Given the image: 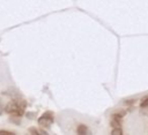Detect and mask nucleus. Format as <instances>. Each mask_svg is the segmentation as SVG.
<instances>
[{"mask_svg":"<svg viewBox=\"0 0 148 135\" xmlns=\"http://www.w3.org/2000/svg\"><path fill=\"white\" fill-rule=\"evenodd\" d=\"M140 106L143 108V107H148V97H146V98H143L142 99V102L140 103Z\"/></svg>","mask_w":148,"mask_h":135,"instance_id":"obj_6","label":"nucleus"},{"mask_svg":"<svg viewBox=\"0 0 148 135\" xmlns=\"http://www.w3.org/2000/svg\"><path fill=\"white\" fill-rule=\"evenodd\" d=\"M111 134H112V135H121V134H123V130H121L120 127L113 128V130H111Z\"/></svg>","mask_w":148,"mask_h":135,"instance_id":"obj_4","label":"nucleus"},{"mask_svg":"<svg viewBox=\"0 0 148 135\" xmlns=\"http://www.w3.org/2000/svg\"><path fill=\"white\" fill-rule=\"evenodd\" d=\"M134 103H135V100H134V99H131V100H128V99H127V100H125V104H126V105H133Z\"/></svg>","mask_w":148,"mask_h":135,"instance_id":"obj_10","label":"nucleus"},{"mask_svg":"<svg viewBox=\"0 0 148 135\" xmlns=\"http://www.w3.org/2000/svg\"><path fill=\"white\" fill-rule=\"evenodd\" d=\"M52 122H53V115H52L51 112L44 113V114L38 119V123H39L42 127H44V128H49Z\"/></svg>","mask_w":148,"mask_h":135,"instance_id":"obj_1","label":"nucleus"},{"mask_svg":"<svg viewBox=\"0 0 148 135\" xmlns=\"http://www.w3.org/2000/svg\"><path fill=\"white\" fill-rule=\"evenodd\" d=\"M0 135H15V133L9 132V130H5V129H0Z\"/></svg>","mask_w":148,"mask_h":135,"instance_id":"obj_5","label":"nucleus"},{"mask_svg":"<svg viewBox=\"0 0 148 135\" xmlns=\"http://www.w3.org/2000/svg\"><path fill=\"white\" fill-rule=\"evenodd\" d=\"M3 112H5V105H3V103H2V99L0 98V115H1Z\"/></svg>","mask_w":148,"mask_h":135,"instance_id":"obj_8","label":"nucleus"},{"mask_svg":"<svg viewBox=\"0 0 148 135\" xmlns=\"http://www.w3.org/2000/svg\"><path fill=\"white\" fill-rule=\"evenodd\" d=\"M116 114L118 115V117H120V118H123L125 114H126V112L125 111H118V112H116Z\"/></svg>","mask_w":148,"mask_h":135,"instance_id":"obj_9","label":"nucleus"},{"mask_svg":"<svg viewBox=\"0 0 148 135\" xmlns=\"http://www.w3.org/2000/svg\"><path fill=\"white\" fill-rule=\"evenodd\" d=\"M29 133H30V134H35V135H36V134H39V130H38V129H36V128H34V127H30V128H29Z\"/></svg>","mask_w":148,"mask_h":135,"instance_id":"obj_7","label":"nucleus"},{"mask_svg":"<svg viewBox=\"0 0 148 135\" xmlns=\"http://www.w3.org/2000/svg\"><path fill=\"white\" fill-rule=\"evenodd\" d=\"M110 123H111V126H112L113 128H118V127H120V125H121V118L118 117L116 113H113Z\"/></svg>","mask_w":148,"mask_h":135,"instance_id":"obj_2","label":"nucleus"},{"mask_svg":"<svg viewBox=\"0 0 148 135\" xmlns=\"http://www.w3.org/2000/svg\"><path fill=\"white\" fill-rule=\"evenodd\" d=\"M77 133H79V134H86V133H87V127L83 126V125H80V126L77 127Z\"/></svg>","mask_w":148,"mask_h":135,"instance_id":"obj_3","label":"nucleus"}]
</instances>
